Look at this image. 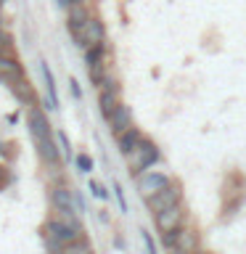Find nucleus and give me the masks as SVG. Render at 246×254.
<instances>
[{"mask_svg": "<svg viewBox=\"0 0 246 254\" xmlns=\"http://www.w3.org/2000/svg\"><path fill=\"white\" fill-rule=\"evenodd\" d=\"M82 236H85V228H74L59 217L45 220L43 228H40V238H43V246L48 254H63L69 244H74Z\"/></svg>", "mask_w": 246, "mask_h": 254, "instance_id": "obj_1", "label": "nucleus"}, {"mask_svg": "<svg viewBox=\"0 0 246 254\" xmlns=\"http://www.w3.org/2000/svg\"><path fill=\"white\" fill-rule=\"evenodd\" d=\"M124 159H127V170H130V175H135V178H138V175L148 172L154 164H159L162 151H159V146H156L151 138H143Z\"/></svg>", "mask_w": 246, "mask_h": 254, "instance_id": "obj_2", "label": "nucleus"}, {"mask_svg": "<svg viewBox=\"0 0 246 254\" xmlns=\"http://www.w3.org/2000/svg\"><path fill=\"white\" fill-rule=\"evenodd\" d=\"M85 69H87V77H90V82L95 87L103 82L106 74H111L109 71V43L87 48L85 51Z\"/></svg>", "mask_w": 246, "mask_h": 254, "instance_id": "obj_3", "label": "nucleus"}, {"mask_svg": "<svg viewBox=\"0 0 246 254\" xmlns=\"http://www.w3.org/2000/svg\"><path fill=\"white\" fill-rule=\"evenodd\" d=\"M95 90H98V111H101V117L106 119L111 111L122 103V82H119L114 74H106Z\"/></svg>", "mask_w": 246, "mask_h": 254, "instance_id": "obj_4", "label": "nucleus"}, {"mask_svg": "<svg viewBox=\"0 0 246 254\" xmlns=\"http://www.w3.org/2000/svg\"><path fill=\"white\" fill-rule=\"evenodd\" d=\"M151 217H154V225H156L159 233H172V230H180L183 225H185L188 212H185V204L180 201V204H172L162 212L151 214Z\"/></svg>", "mask_w": 246, "mask_h": 254, "instance_id": "obj_5", "label": "nucleus"}, {"mask_svg": "<svg viewBox=\"0 0 246 254\" xmlns=\"http://www.w3.org/2000/svg\"><path fill=\"white\" fill-rule=\"evenodd\" d=\"M172 183V175L170 172H162V170H148L135 178V188H138V193L143 196V201L151 198L154 193H159L162 188H167Z\"/></svg>", "mask_w": 246, "mask_h": 254, "instance_id": "obj_6", "label": "nucleus"}, {"mask_svg": "<svg viewBox=\"0 0 246 254\" xmlns=\"http://www.w3.org/2000/svg\"><path fill=\"white\" fill-rule=\"evenodd\" d=\"M180 201H183V186L178 180H172L167 188H162L159 193L146 198V206H148L151 214H156V212H162V209H167V206H172V204H180Z\"/></svg>", "mask_w": 246, "mask_h": 254, "instance_id": "obj_7", "label": "nucleus"}, {"mask_svg": "<svg viewBox=\"0 0 246 254\" xmlns=\"http://www.w3.org/2000/svg\"><path fill=\"white\" fill-rule=\"evenodd\" d=\"M101 43H106V24H103V19L98 13H93L90 19H87V24L82 27V35H79V40L74 45L82 48V51H87V48L101 45Z\"/></svg>", "mask_w": 246, "mask_h": 254, "instance_id": "obj_8", "label": "nucleus"}, {"mask_svg": "<svg viewBox=\"0 0 246 254\" xmlns=\"http://www.w3.org/2000/svg\"><path fill=\"white\" fill-rule=\"evenodd\" d=\"M27 127H29V135L32 140H45V138H53V130H51V122H48V114L43 106L32 103L29 111H27Z\"/></svg>", "mask_w": 246, "mask_h": 254, "instance_id": "obj_9", "label": "nucleus"}, {"mask_svg": "<svg viewBox=\"0 0 246 254\" xmlns=\"http://www.w3.org/2000/svg\"><path fill=\"white\" fill-rule=\"evenodd\" d=\"M198 249H201V233H198V228L183 225L180 233H178V244L167 252L170 254H196Z\"/></svg>", "mask_w": 246, "mask_h": 254, "instance_id": "obj_10", "label": "nucleus"}, {"mask_svg": "<svg viewBox=\"0 0 246 254\" xmlns=\"http://www.w3.org/2000/svg\"><path fill=\"white\" fill-rule=\"evenodd\" d=\"M93 16L90 11V3H82V5H71L66 8V29H69V35L71 40H79V35H82V27L87 24V19Z\"/></svg>", "mask_w": 246, "mask_h": 254, "instance_id": "obj_11", "label": "nucleus"}, {"mask_svg": "<svg viewBox=\"0 0 246 254\" xmlns=\"http://www.w3.org/2000/svg\"><path fill=\"white\" fill-rule=\"evenodd\" d=\"M106 125H109V130H111V135H122L124 130H130V127L135 125V119H132V109L127 106V103L122 101L119 106L111 111V114L106 117Z\"/></svg>", "mask_w": 246, "mask_h": 254, "instance_id": "obj_12", "label": "nucleus"}, {"mask_svg": "<svg viewBox=\"0 0 246 254\" xmlns=\"http://www.w3.org/2000/svg\"><path fill=\"white\" fill-rule=\"evenodd\" d=\"M5 85H8V90L16 95V101L24 103V106H32V103H37V98H35V87L29 85V79L24 77V74L13 77V79H8Z\"/></svg>", "mask_w": 246, "mask_h": 254, "instance_id": "obj_13", "label": "nucleus"}, {"mask_svg": "<svg viewBox=\"0 0 246 254\" xmlns=\"http://www.w3.org/2000/svg\"><path fill=\"white\" fill-rule=\"evenodd\" d=\"M40 74H43V82H45V106L48 111H59V87H56V79H53V71L45 61H40Z\"/></svg>", "mask_w": 246, "mask_h": 254, "instance_id": "obj_14", "label": "nucleus"}, {"mask_svg": "<svg viewBox=\"0 0 246 254\" xmlns=\"http://www.w3.org/2000/svg\"><path fill=\"white\" fill-rule=\"evenodd\" d=\"M51 206H53V209H74V190H71L69 186H63L61 180L53 183V186H51Z\"/></svg>", "mask_w": 246, "mask_h": 254, "instance_id": "obj_15", "label": "nucleus"}, {"mask_svg": "<svg viewBox=\"0 0 246 254\" xmlns=\"http://www.w3.org/2000/svg\"><path fill=\"white\" fill-rule=\"evenodd\" d=\"M143 138H146V135H143V130H140V127H135V125L130 127V130H124L122 135H117V148H119V154L127 156Z\"/></svg>", "mask_w": 246, "mask_h": 254, "instance_id": "obj_16", "label": "nucleus"}, {"mask_svg": "<svg viewBox=\"0 0 246 254\" xmlns=\"http://www.w3.org/2000/svg\"><path fill=\"white\" fill-rule=\"evenodd\" d=\"M19 74H24L21 64L16 61L13 56H8V53H3V56H0V79H3V82H8V79L19 77Z\"/></svg>", "mask_w": 246, "mask_h": 254, "instance_id": "obj_17", "label": "nucleus"}, {"mask_svg": "<svg viewBox=\"0 0 246 254\" xmlns=\"http://www.w3.org/2000/svg\"><path fill=\"white\" fill-rule=\"evenodd\" d=\"M63 254H95V252H93V244L87 241V236H82V238H77L74 244H69L66 249H63Z\"/></svg>", "mask_w": 246, "mask_h": 254, "instance_id": "obj_18", "label": "nucleus"}, {"mask_svg": "<svg viewBox=\"0 0 246 254\" xmlns=\"http://www.w3.org/2000/svg\"><path fill=\"white\" fill-rule=\"evenodd\" d=\"M74 164H77V170L85 172V175H90L93 167H95V162H93L90 154H77V156H74Z\"/></svg>", "mask_w": 246, "mask_h": 254, "instance_id": "obj_19", "label": "nucleus"}, {"mask_svg": "<svg viewBox=\"0 0 246 254\" xmlns=\"http://www.w3.org/2000/svg\"><path fill=\"white\" fill-rule=\"evenodd\" d=\"M111 190H114V198H117V204H119V212L127 214V198H124V188H122V183L114 180V183H111Z\"/></svg>", "mask_w": 246, "mask_h": 254, "instance_id": "obj_20", "label": "nucleus"}, {"mask_svg": "<svg viewBox=\"0 0 246 254\" xmlns=\"http://www.w3.org/2000/svg\"><path fill=\"white\" fill-rule=\"evenodd\" d=\"M140 238H143V246H146V254H159L156 244H154V236H151V233H148L146 228L140 230Z\"/></svg>", "mask_w": 246, "mask_h": 254, "instance_id": "obj_21", "label": "nucleus"}, {"mask_svg": "<svg viewBox=\"0 0 246 254\" xmlns=\"http://www.w3.org/2000/svg\"><path fill=\"white\" fill-rule=\"evenodd\" d=\"M59 146H61L63 159H71V143H69V135L63 132V130H59Z\"/></svg>", "mask_w": 246, "mask_h": 254, "instance_id": "obj_22", "label": "nucleus"}, {"mask_svg": "<svg viewBox=\"0 0 246 254\" xmlns=\"http://www.w3.org/2000/svg\"><path fill=\"white\" fill-rule=\"evenodd\" d=\"M87 188H90V193H93L95 198H101V201H106V198H109V190L103 188L98 180H90V186H87Z\"/></svg>", "mask_w": 246, "mask_h": 254, "instance_id": "obj_23", "label": "nucleus"}, {"mask_svg": "<svg viewBox=\"0 0 246 254\" xmlns=\"http://www.w3.org/2000/svg\"><path fill=\"white\" fill-rule=\"evenodd\" d=\"M13 183V175H11V170H8L5 164H0V190H5L8 186Z\"/></svg>", "mask_w": 246, "mask_h": 254, "instance_id": "obj_24", "label": "nucleus"}, {"mask_svg": "<svg viewBox=\"0 0 246 254\" xmlns=\"http://www.w3.org/2000/svg\"><path fill=\"white\" fill-rule=\"evenodd\" d=\"M8 51H11V35L3 29V32H0V56L8 53Z\"/></svg>", "mask_w": 246, "mask_h": 254, "instance_id": "obj_25", "label": "nucleus"}, {"mask_svg": "<svg viewBox=\"0 0 246 254\" xmlns=\"http://www.w3.org/2000/svg\"><path fill=\"white\" fill-rule=\"evenodd\" d=\"M16 146L13 143H0V156H5V159H13L16 154H19V151H13Z\"/></svg>", "mask_w": 246, "mask_h": 254, "instance_id": "obj_26", "label": "nucleus"}, {"mask_svg": "<svg viewBox=\"0 0 246 254\" xmlns=\"http://www.w3.org/2000/svg\"><path fill=\"white\" fill-rule=\"evenodd\" d=\"M69 90H71V95H74V101H82V87H79V82L74 77L69 79Z\"/></svg>", "mask_w": 246, "mask_h": 254, "instance_id": "obj_27", "label": "nucleus"}, {"mask_svg": "<svg viewBox=\"0 0 246 254\" xmlns=\"http://www.w3.org/2000/svg\"><path fill=\"white\" fill-rule=\"evenodd\" d=\"M74 209H77L79 214H85V198H82V193H79V190H74Z\"/></svg>", "mask_w": 246, "mask_h": 254, "instance_id": "obj_28", "label": "nucleus"}, {"mask_svg": "<svg viewBox=\"0 0 246 254\" xmlns=\"http://www.w3.org/2000/svg\"><path fill=\"white\" fill-rule=\"evenodd\" d=\"M82 3H90V0H59V5L66 11V8H71V5H82Z\"/></svg>", "mask_w": 246, "mask_h": 254, "instance_id": "obj_29", "label": "nucleus"}, {"mask_svg": "<svg viewBox=\"0 0 246 254\" xmlns=\"http://www.w3.org/2000/svg\"><path fill=\"white\" fill-rule=\"evenodd\" d=\"M196 254H209V252H206V249H198V252H196Z\"/></svg>", "mask_w": 246, "mask_h": 254, "instance_id": "obj_30", "label": "nucleus"}, {"mask_svg": "<svg viewBox=\"0 0 246 254\" xmlns=\"http://www.w3.org/2000/svg\"><path fill=\"white\" fill-rule=\"evenodd\" d=\"M0 32H3V16H0Z\"/></svg>", "mask_w": 246, "mask_h": 254, "instance_id": "obj_31", "label": "nucleus"}, {"mask_svg": "<svg viewBox=\"0 0 246 254\" xmlns=\"http://www.w3.org/2000/svg\"><path fill=\"white\" fill-rule=\"evenodd\" d=\"M3 5H5V0H0V11H3Z\"/></svg>", "mask_w": 246, "mask_h": 254, "instance_id": "obj_32", "label": "nucleus"}]
</instances>
